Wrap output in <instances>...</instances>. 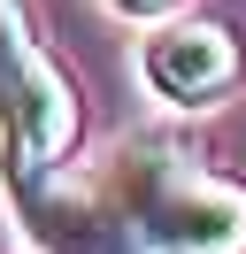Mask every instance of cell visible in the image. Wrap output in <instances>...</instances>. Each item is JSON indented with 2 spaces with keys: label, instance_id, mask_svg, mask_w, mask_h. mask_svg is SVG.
Returning <instances> with one entry per match:
<instances>
[{
  "label": "cell",
  "instance_id": "1",
  "mask_svg": "<svg viewBox=\"0 0 246 254\" xmlns=\"http://www.w3.org/2000/svg\"><path fill=\"white\" fill-rule=\"evenodd\" d=\"M116 208L146 254H246V177H215L177 146H131L116 162Z\"/></svg>",
  "mask_w": 246,
  "mask_h": 254
},
{
  "label": "cell",
  "instance_id": "2",
  "mask_svg": "<svg viewBox=\"0 0 246 254\" xmlns=\"http://www.w3.org/2000/svg\"><path fill=\"white\" fill-rule=\"evenodd\" d=\"M0 131L31 162H62L77 146V85L31 39L23 0H0Z\"/></svg>",
  "mask_w": 246,
  "mask_h": 254
},
{
  "label": "cell",
  "instance_id": "3",
  "mask_svg": "<svg viewBox=\"0 0 246 254\" xmlns=\"http://www.w3.org/2000/svg\"><path fill=\"white\" fill-rule=\"evenodd\" d=\"M8 200L15 216H23V231L39 239L46 254H146V239L131 231V216L116 208V192L100 185H77V177H62L54 162H31L8 146Z\"/></svg>",
  "mask_w": 246,
  "mask_h": 254
},
{
  "label": "cell",
  "instance_id": "4",
  "mask_svg": "<svg viewBox=\"0 0 246 254\" xmlns=\"http://www.w3.org/2000/svg\"><path fill=\"white\" fill-rule=\"evenodd\" d=\"M239 69H246V54H239V39H231L223 23H169V31H154L146 54H138V77H146L169 108H208V100H223L231 85H239Z\"/></svg>",
  "mask_w": 246,
  "mask_h": 254
},
{
  "label": "cell",
  "instance_id": "5",
  "mask_svg": "<svg viewBox=\"0 0 246 254\" xmlns=\"http://www.w3.org/2000/svg\"><path fill=\"white\" fill-rule=\"evenodd\" d=\"M116 8H131V16H162V8H177V0H116Z\"/></svg>",
  "mask_w": 246,
  "mask_h": 254
}]
</instances>
